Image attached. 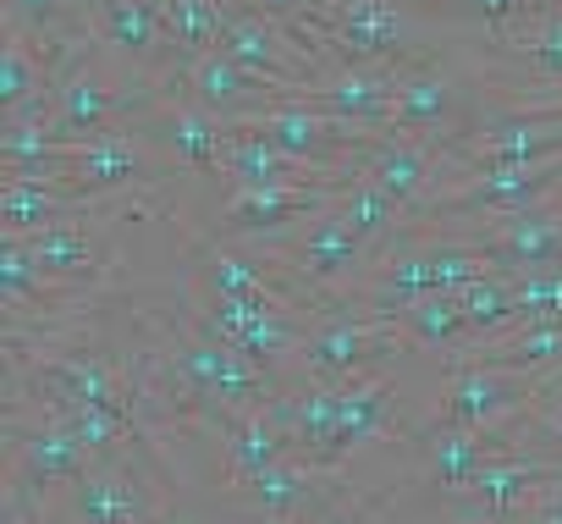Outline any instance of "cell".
<instances>
[{"label":"cell","instance_id":"cell-25","mask_svg":"<svg viewBox=\"0 0 562 524\" xmlns=\"http://www.w3.org/2000/svg\"><path fill=\"white\" fill-rule=\"evenodd\" d=\"M507 111H513V116H546V122H562V89H551V94H518V100H507Z\"/></svg>","mask_w":562,"mask_h":524},{"label":"cell","instance_id":"cell-4","mask_svg":"<svg viewBox=\"0 0 562 524\" xmlns=\"http://www.w3.org/2000/svg\"><path fill=\"white\" fill-rule=\"evenodd\" d=\"M397 354H408L403 332L392 326V315H326L321 326L304 332V376L310 381H353L370 370H386Z\"/></svg>","mask_w":562,"mask_h":524},{"label":"cell","instance_id":"cell-3","mask_svg":"<svg viewBox=\"0 0 562 524\" xmlns=\"http://www.w3.org/2000/svg\"><path fill=\"white\" fill-rule=\"evenodd\" d=\"M7 436H12V491H7V502H18V508H29V502L40 508L56 486H78L100 464L94 447L50 409H40L34 425L7 414Z\"/></svg>","mask_w":562,"mask_h":524},{"label":"cell","instance_id":"cell-5","mask_svg":"<svg viewBox=\"0 0 562 524\" xmlns=\"http://www.w3.org/2000/svg\"><path fill=\"white\" fill-rule=\"evenodd\" d=\"M138 127H144L149 144H160L182 171H193V177H226V166H221V155H226V122H221L210 105L193 100V89L182 83V67L166 78L160 100L138 116Z\"/></svg>","mask_w":562,"mask_h":524},{"label":"cell","instance_id":"cell-14","mask_svg":"<svg viewBox=\"0 0 562 524\" xmlns=\"http://www.w3.org/2000/svg\"><path fill=\"white\" fill-rule=\"evenodd\" d=\"M441 166H447V144L441 138H430V133H386L364 155L359 177L375 182L381 193H392L403 210H414L441 182Z\"/></svg>","mask_w":562,"mask_h":524},{"label":"cell","instance_id":"cell-18","mask_svg":"<svg viewBox=\"0 0 562 524\" xmlns=\"http://www.w3.org/2000/svg\"><path fill=\"white\" fill-rule=\"evenodd\" d=\"M502 453H513L507 431H469V425H447V420H436V431H425V475L452 497Z\"/></svg>","mask_w":562,"mask_h":524},{"label":"cell","instance_id":"cell-10","mask_svg":"<svg viewBox=\"0 0 562 524\" xmlns=\"http://www.w3.org/2000/svg\"><path fill=\"white\" fill-rule=\"evenodd\" d=\"M364 254H370V237H359V232L337 215V204H331L326 215H315L310 226H299V237L281 243L288 271H293L315 299H326L331 288H342V282L364 266Z\"/></svg>","mask_w":562,"mask_h":524},{"label":"cell","instance_id":"cell-1","mask_svg":"<svg viewBox=\"0 0 562 524\" xmlns=\"http://www.w3.org/2000/svg\"><path fill=\"white\" fill-rule=\"evenodd\" d=\"M265 414L315 469H342L348 453H359L364 442L403 431V398L392 370H370L353 381H304L299 398H276Z\"/></svg>","mask_w":562,"mask_h":524},{"label":"cell","instance_id":"cell-9","mask_svg":"<svg viewBox=\"0 0 562 524\" xmlns=\"http://www.w3.org/2000/svg\"><path fill=\"white\" fill-rule=\"evenodd\" d=\"M397 73L403 67H331L315 83L288 89L281 105H304V111L337 116L348 127H386L392 100H397Z\"/></svg>","mask_w":562,"mask_h":524},{"label":"cell","instance_id":"cell-7","mask_svg":"<svg viewBox=\"0 0 562 524\" xmlns=\"http://www.w3.org/2000/svg\"><path fill=\"white\" fill-rule=\"evenodd\" d=\"M535 370H496V365H452L441 392V420L469 431H507L535 392Z\"/></svg>","mask_w":562,"mask_h":524},{"label":"cell","instance_id":"cell-16","mask_svg":"<svg viewBox=\"0 0 562 524\" xmlns=\"http://www.w3.org/2000/svg\"><path fill=\"white\" fill-rule=\"evenodd\" d=\"M557 469H562V464H551V458H540V453H502V458H491L458 497H463L469 508L491 513L496 524H507L513 513H524V508L540 497V486H546Z\"/></svg>","mask_w":562,"mask_h":524},{"label":"cell","instance_id":"cell-22","mask_svg":"<svg viewBox=\"0 0 562 524\" xmlns=\"http://www.w3.org/2000/svg\"><path fill=\"white\" fill-rule=\"evenodd\" d=\"M392 326L403 332L408 348L452 354L458 343H469V315H463V299L458 293H425V299L392 310Z\"/></svg>","mask_w":562,"mask_h":524},{"label":"cell","instance_id":"cell-13","mask_svg":"<svg viewBox=\"0 0 562 524\" xmlns=\"http://www.w3.org/2000/svg\"><path fill=\"white\" fill-rule=\"evenodd\" d=\"M458 78L430 56V62H414L397 73V100H392V116H386V133H430L441 144H452L463 127H458Z\"/></svg>","mask_w":562,"mask_h":524},{"label":"cell","instance_id":"cell-23","mask_svg":"<svg viewBox=\"0 0 562 524\" xmlns=\"http://www.w3.org/2000/svg\"><path fill=\"white\" fill-rule=\"evenodd\" d=\"M463 315H469V343L474 337H496V332H507V326H518L524 315H518V288H513V271H480L463 293Z\"/></svg>","mask_w":562,"mask_h":524},{"label":"cell","instance_id":"cell-19","mask_svg":"<svg viewBox=\"0 0 562 524\" xmlns=\"http://www.w3.org/2000/svg\"><path fill=\"white\" fill-rule=\"evenodd\" d=\"M221 425V458H226V486L243 491L248 480H259L265 469H276L293 453V442L276 431V420L265 409H243V414H215Z\"/></svg>","mask_w":562,"mask_h":524},{"label":"cell","instance_id":"cell-26","mask_svg":"<svg viewBox=\"0 0 562 524\" xmlns=\"http://www.w3.org/2000/svg\"><path fill=\"white\" fill-rule=\"evenodd\" d=\"M507 524H562V513L557 508H540V502H529L524 513H513Z\"/></svg>","mask_w":562,"mask_h":524},{"label":"cell","instance_id":"cell-24","mask_svg":"<svg viewBox=\"0 0 562 524\" xmlns=\"http://www.w3.org/2000/svg\"><path fill=\"white\" fill-rule=\"evenodd\" d=\"M337 215L359 232V237H370V243H381V237H392L397 232V221H403V204L392 199V193H381L375 182H353L342 199H337Z\"/></svg>","mask_w":562,"mask_h":524},{"label":"cell","instance_id":"cell-27","mask_svg":"<svg viewBox=\"0 0 562 524\" xmlns=\"http://www.w3.org/2000/svg\"><path fill=\"white\" fill-rule=\"evenodd\" d=\"M452 524H496V519H491V513H480V508H469V513H458Z\"/></svg>","mask_w":562,"mask_h":524},{"label":"cell","instance_id":"cell-15","mask_svg":"<svg viewBox=\"0 0 562 524\" xmlns=\"http://www.w3.org/2000/svg\"><path fill=\"white\" fill-rule=\"evenodd\" d=\"M182 83H188L193 100L210 105L221 122H243V116H254V111H270L281 94H288L281 83H270V78L248 73L243 62H232L221 45L204 51V56H193V62H182Z\"/></svg>","mask_w":562,"mask_h":524},{"label":"cell","instance_id":"cell-17","mask_svg":"<svg viewBox=\"0 0 562 524\" xmlns=\"http://www.w3.org/2000/svg\"><path fill=\"white\" fill-rule=\"evenodd\" d=\"M491 45L524 73V94H551L562 89V7L540 12V18H524V23H507V29H491ZM518 100V94H507Z\"/></svg>","mask_w":562,"mask_h":524},{"label":"cell","instance_id":"cell-20","mask_svg":"<svg viewBox=\"0 0 562 524\" xmlns=\"http://www.w3.org/2000/svg\"><path fill=\"white\" fill-rule=\"evenodd\" d=\"M326 475H331V469H315L310 458L288 453L276 469H265L259 480H248V486L232 491V497L243 502V513H248L254 524H288L293 513H304V508L315 502V486H321Z\"/></svg>","mask_w":562,"mask_h":524},{"label":"cell","instance_id":"cell-28","mask_svg":"<svg viewBox=\"0 0 562 524\" xmlns=\"http://www.w3.org/2000/svg\"><path fill=\"white\" fill-rule=\"evenodd\" d=\"M166 524H210V519H188V513H177V519H166Z\"/></svg>","mask_w":562,"mask_h":524},{"label":"cell","instance_id":"cell-21","mask_svg":"<svg viewBox=\"0 0 562 524\" xmlns=\"http://www.w3.org/2000/svg\"><path fill=\"white\" fill-rule=\"evenodd\" d=\"M12 237V232H7ZM29 254L40 259V271L56 277V282H72V288H94L100 271H105V254H100V237H94V221H61V226H40V232H23Z\"/></svg>","mask_w":562,"mask_h":524},{"label":"cell","instance_id":"cell-2","mask_svg":"<svg viewBox=\"0 0 562 524\" xmlns=\"http://www.w3.org/2000/svg\"><path fill=\"white\" fill-rule=\"evenodd\" d=\"M321 51L331 67H414L430 62L414 23L392 0H321Z\"/></svg>","mask_w":562,"mask_h":524},{"label":"cell","instance_id":"cell-8","mask_svg":"<svg viewBox=\"0 0 562 524\" xmlns=\"http://www.w3.org/2000/svg\"><path fill=\"white\" fill-rule=\"evenodd\" d=\"M353 188V182H348ZM348 188H304V182H276V188H232L226 204H221V221L215 232L232 237V243H248V237H270V232H288V226H304L315 215H326Z\"/></svg>","mask_w":562,"mask_h":524},{"label":"cell","instance_id":"cell-6","mask_svg":"<svg viewBox=\"0 0 562 524\" xmlns=\"http://www.w3.org/2000/svg\"><path fill=\"white\" fill-rule=\"evenodd\" d=\"M221 51H226L232 62H243L248 73L281 83V89H299V83H315L321 73H331L315 51H304L265 7H254V0H232L226 29H221ZM276 105H281V100H276Z\"/></svg>","mask_w":562,"mask_h":524},{"label":"cell","instance_id":"cell-12","mask_svg":"<svg viewBox=\"0 0 562 524\" xmlns=\"http://www.w3.org/2000/svg\"><path fill=\"white\" fill-rule=\"evenodd\" d=\"M89 18H94V40L105 51H116L122 62H133L155 78H171L182 67V56L149 0H89Z\"/></svg>","mask_w":562,"mask_h":524},{"label":"cell","instance_id":"cell-11","mask_svg":"<svg viewBox=\"0 0 562 524\" xmlns=\"http://www.w3.org/2000/svg\"><path fill=\"white\" fill-rule=\"evenodd\" d=\"M72 519H78V524H160L155 486L144 480V469H138L127 453L100 458V464L72 486Z\"/></svg>","mask_w":562,"mask_h":524}]
</instances>
